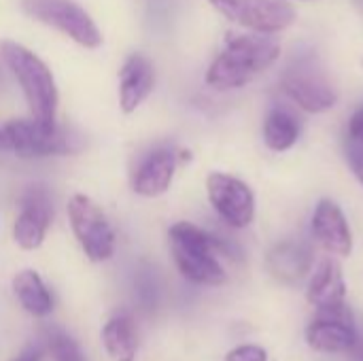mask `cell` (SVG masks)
Segmentation results:
<instances>
[{
  "mask_svg": "<svg viewBox=\"0 0 363 361\" xmlns=\"http://www.w3.org/2000/svg\"><path fill=\"white\" fill-rule=\"evenodd\" d=\"M281 55L279 43L268 34H230L213 60L206 83L215 89H236L268 70Z\"/></svg>",
  "mask_w": 363,
  "mask_h": 361,
  "instance_id": "cell-1",
  "label": "cell"
},
{
  "mask_svg": "<svg viewBox=\"0 0 363 361\" xmlns=\"http://www.w3.org/2000/svg\"><path fill=\"white\" fill-rule=\"evenodd\" d=\"M170 249L179 272L196 285H223L228 274L217 260V253L232 255V247L206 230L179 221L170 228Z\"/></svg>",
  "mask_w": 363,
  "mask_h": 361,
  "instance_id": "cell-2",
  "label": "cell"
},
{
  "mask_svg": "<svg viewBox=\"0 0 363 361\" xmlns=\"http://www.w3.org/2000/svg\"><path fill=\"white\" fill-rule=\"evenodd\" d=\"M0 53L9 70L15 74L17 83L21 85L32 119H36L38 123H47V126L55 123L57 87H55V79L49 66L28 47L15 40H4L0 45Z\"/></svg>",
  "mask_w": 363,
  "mask_h": 361,
  "instance_id": "cell-3",
  "label": "cell"
},
{
  "mask_svg": "<svg viewBox=\"0 0 363 361\" xmlns=\"http://www.w3.org/2000/svg\"><path fill=\"white\" fill-rule=\"evenodd\" d=\"M0 149L13 151L19 157L66 155L79 149V136L57 123L47 126L36 119H19L0 128Z\"/></svg>",
  "mask_w": 363,
  "mask_h": 361,
  "instance_id": "cell-4",
  "label": "cell"
},
{
  "mask_svg": "<svg viewBox=\"0 0 363 361\" xmlns=\"http://www.w3.org/2000/svg\"><path fill=\"white\" fill-rule=\"evenodd\" d=\"M21 9L36 21L60 30L81 47L96 49L102 43V34L91 15L72 0H21Z\"/></svg>",
  "mask_w": 363,
  "mask_h": 361,
  "instance_id": "cell-5",
  "label": "cell"
},
{
  "mask_svg": "<svg viewBox=\"0 0 363 361\" xmlns=\"http://www.w3.org/2000/svg\"><path fill=\"white\" fill-rule=\"evenodd\" d=\"M70 228L91 262H106L115 253V232L102 209L87 196L77 194L68 202Z\"/></svg>",
  "mask_w": 363,
  "mask_h": 361,
  "instance_id": "cell-6",
  "label": "cell"
},
{
  "mask_svg": "<svg viewBox=\"0 0 363 361\" xmlns=\"http://www.w3.org/2000/svg\"><path fill=\"white\" fill-rule=\"evenodd\" d=\"M225 19L259 34H277L296 21L287 0H208Z\"/></svg>",
  "mask_w": 363,
  "mask_h": 361,
  "instance_id": "cell-7",
  "label": "cell"
},
{
  "mask_svg": "<svg viewBox=\"0 0 363 361\" xmlns=\"http://www.w3.org/2000/svg\"><path fill=\"white\" fill-rule=\"evenodd\" d=\"M281 87L289 100L306 113H325L338 102V94L328 77L311 62H300L287 68L281 79Z\"/></svg>",
  "mask_w": 363,
  "mask_h": 361,
  "instance_id": "cell-8",
  "label": "cell"
},
{
  "mask_svg": "<svg viewBox=\"0 0 363 361\" xmlns=\"http://www.w3.org/2000/svg\"><path fill=\"white\" fill-rule=\"evenodd\" d=\"M206 191L217 215L232 228H247L255 217V196L240 179L213 172L206 179Z\"/></svg>",
  "mask_w": 363,
  "mask_h": 361,
  "instance_id": "cell-9",
  "label": "cell"
},
{
  "mask_svg": "<svg viewBox=\"0 0 363 361\" xmlns=\"http://www.w3.org/2000/svg\"><path fill=\"white\" fill-rule=\"evenodd\" d=\"M19 204H21V209H19V215L13 226V238L21 249L34 251L43 245L45 236H47V228L53 217L51 196H49L47 187L32 185L26 189Z\"/></svg>",
  "mask_w": 363,
  "mask_h": 361,
  "instance_id": "cell-10",
  "label": "cell"
},
{
  "mask_svg": "<svg viewBox=\"0 0 363 361\" xmlns=\"http://www.w3.org/2000/svg\"><path fill=\"white\" fill-rule=\"evenodd\" d=\"M357 328L351 311L345 306L332 313H319V317L306 330V343L319 353H349L355 345Z\"/></svg>",
  "mask_w": 363,
  "mask_h": 361,
  "instance_id": "cell-11",
  "label": "cell"
},
{
  "mask_svg": "<svg viewBox=\"0 0 363 361\" xmlns=\"http://www.w3.org/2000/svg\"><path fill=\"white\" fill-rule=\"evenodd\" d=\"M313 236L315 240L330 253L338 257H349L353 249V236L351 228L347 223V217L342 209L332 200H321L315 209L313 221Z\"/></svg>",
  "mask_w": 363,
  "mask_h": 361,
  "instance_id": "cell-12",
  "label": "cell"
},
{
  "mask_svg": "<svg viewBox=\"0 0 363 361\" xmlns=\"http://www.w3.org/2000/svg\"><path fill=\"white\" fill-rule=\"evenodd\" d=\"M174 170H177V153L168 147L153 149L136 166L132 177V189L145 198L162 196L170 189Z\"/></svg>",
  "mask_w": 363,
  "mask_h": 361,
  "instance_id": "cell-13",
  "label": "cell"
},
{
  "mask_svg": "<svg viewBox=\"0 0 363 361\" xmlns=\"http://www.w3.org/2000/svg\"><path fill=\"white\" fill-rule=\"evenodd\" d=\"M155 68L143 53H132L119 70V104L123 113H134L153 91Z\"/></svg>",
  "mask_w": 363,
  "mask_h": 361,
  "instance_id": "cell-14",
  "label": "cell"
},
{
  "mask_svg": "<svg viewBox=\"0 0 363 361\" xmlns=\"http://www.w3.org/2000/svg\"><path fill=\"white\" fill-rule=\"evenodd\" d=\"M308 302L319 313H332L345 309L347 300V285L342 277V268L334 260H323L319 268L315 270L308 289H306Z\"/></svg>",
  "mask_w": 363,
  "mask_h": 361,
  "instance_id": "cell-15",
  "label": "cell"
},
{
  "mask_svg": "<svg viewBox=\"0 0 363 361\" xmlns=\"http://www.w3.org/2000/svg\"><path fill=\"white\" fill-rule=\"evenodd\" d=\"M313 266V249L302 240H285L268 253L270 274L287 285L300 283Z\"/></svg>",
  "mask_w": 363,
  "mask_h": 361,
  "instance_id": "cell-16",
  "label": "cell"
},
{
  "mask_svg": "<svg viewBox=\"0 0 363 361\" xmlns=\"http://www.w3.org/2000/svg\"><path fill=\"white\" fill-rule=\"evenodd\" d=\"M13 291L23 311L32 317H47L53 311V298L47 285L43 283L40 274L34 270H21L13 279Z\"/></svg>",
  "mask_w": 363,
  "mask_h": 361,
  "instance_id": "cell-17",
  "label": "cell"
},
{
  "mask_svg": "<svg viewBox=\"0 0 363 361\" xmlns=\"http://www.w3.org/2000/svg\"><path fill=\"white\" fill-rule=\"evenodd\" d=\"M300 119L285 106H274L264 121V143L268 149L281 153L291 149L300 138Z\"/></svg>",
  "mask_w": 363,
  "mask_h": 361,
  "instance_id": "cell-18",
  "label": "cell"
},
{
  "mask_svg": "<svg viewBox=\"0 0 363 361\" xmlns=\"http://www.w3.org/2000/svg\"><path fill=\"white\" fill-rule=\"evenodd\" d=\"M102 345L113 361L136 360V330L128 315H117L102 328Z\"/></svg>",
  "mask_w": 363,
  "mask_h": 361,
  "instance_id": "cell-19",
  "label": "cell"
},
{
  "mask_svg": "<svg viewBox=\"0 0 363 361\" xmlns=\"http://www.w3.org/2000/svg\"><path fill=\"white\" fill-rule=\"evenodd\" d=\"M49 351L55 361H85L79 345L64 332H53L49 336Z\"/></svg>",
  "mask_w": 363,
  "mask_h": 361,
  "instance_id": "cell-20",
  "label": "cell"
},
{
  "mask_svg": "<svg viewBox=\"0 0 363 361\" xmlns=\"http://www.w3.org/2000/svg\"><path fill=\"white\" fill-rule=\"evenodd\" d=\"M345 157H347V162H349V166H351V170H353L355 179H357V181L363 185V145L362 143H357V140H353V138H349V136H347V140H345Z\"/></svg>",
  "mask_w": 363,
  "mask_h": 361,
  "instance_id": "cell-21",
  "label": "cell"
},
{
  "mask_svg": "<svg viewBox=\"0 0 363 361\" xmlns=\"http://www.w3.org/2000/svg\"><path fill=\"white\" fill-rule=\"evenodd\" d=\"M225 361H268V353L259 345H242L232 349L225 355Z\"/></svg>",
  "mask_w": 363,
  "mask_h": 361,
  "instance_id": "cell-22",
  "label": "cell"
},
{
  "mask_svg": "<svg viewBox=\"0 0 363 361\" xmlns=\"http://www.w3.org/2000/svg\"><path fill=\"white\" fill-rule=\"evenodd\" d=\"M347 136L363 145V109H359V111L351 117V121H349V134H347Z\"/></svg>",
  "mask_w": 363,
  "mask_h": 361,
  "instance_id": "cell-23",
  "label": "cell"
},
{
  "mask_svg": "<svg viewBox=\"0 0 363 361\" xmlns=\"http://www.w3.org/2000/svg\"><path fill=\"white\" fill-rule=\"evenodd\" d=\"M351 353V360L353 361H363V334L357 332V338H355V345L349 349Z\"/></svg>",
  "mask_w": 363,
  "mask_h": 361,
  "instance_id": "cell-24",
  "label": "cell"
},
{
  "mask_svg": "<svg viewBox=\"0 0 363 361\" xmlns=\"http://www.w3.org/2000/svg\"><path fill=\"white\" fill-rule=\"evenodd\" d=\"M13 361H38V353L36 351H26V353H21L17 360Z\"/></svg>",
  "mask_w": 363,
  "mask_h": 361,
  "instance_id": "cell-25",
  "label": "cell"
},
{
  "mask_svg": "<svg viewBox=\"0 0 363 361\" xmlns=\"http://www.w3.org/2000/svg\"><path fill=\"white\" fill-rule=\"evenodd\" d=\"M0 81H2V77H0Z\"/></svg>",
  "mask_w": 363,
  "mask_h": 361,
  "instance_id": "cell-26",
  "label": "cell"
}]
</instances>
